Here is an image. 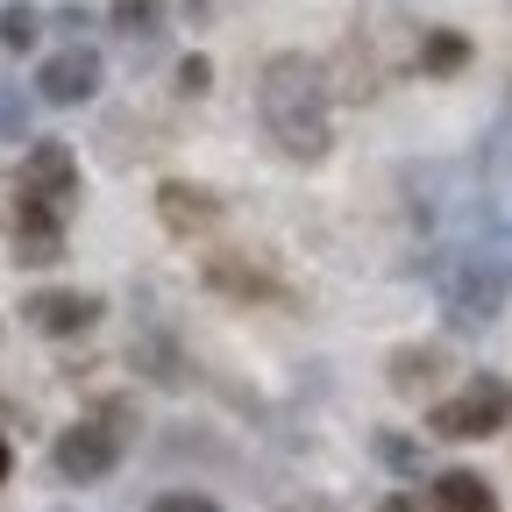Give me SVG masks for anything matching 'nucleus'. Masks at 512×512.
I'll use <instances>...</instances> for the list:
<instances>
[{
    "label": "nucleus",
    "mask_w": 512,
    "mask_h": 512,
    "mask_svg": "<svg viewBox=\"0 0 512 512\" xmlns=\"http://www.w3.org/2000/svg\"><path fill=\"white\" fill-rule=\"evenodd\" d=\"M100 292H29L22 299V320L36 335H86V328H100Z\"/></svg>",
    "instance_id": "nucleus-7"
},
{
    "label": "nucleus",
    "mask_w": 512,
    "mask_h": 512,
    "mask_svg": "<svg viewBox=\"0 0 512 512\" xmlns=\"http://www.w3.org/2000/svg\"><path fill=\"white\" fill-rule=\"evenodd\" d=\"M50 463H57L64 484H100V477L121 463V441H114L107 420H79V427H64V434L50 441Z\"/></svg>",
    "instance_id": "nucleus-4"
},
{
    "label": "nucleus",
    "mask_w": 512,
    "mask_h": 512,
    "mask_svg": "<svg viewBox=\"0 0 512 512\" xmlns=\"http://www.w3.org/2000/svg\"><path fill=\"white\" fill-rule=\"evenodd\" d=\"M29 136V93L0 79V143H22Z\"/></svg>",
    "instance_id": "nucleus-15"
},
{
    "label": "nucleus",
    "mask_w": 512,
    "mask_h": 512,
    "mask_svg": "<svg viewBox=\"0 0 512 512\" xmlns=\"http://www.w3.org/2000/svg\"><path fill=\"white\" fill-rule=\"evenodd\" d=\"M256 114H264L271 143L292 157V164H320L335 143V93H328V72L313 57L285 50L264 64V86H256Z\"/></svg>",
    "instance_id": "nucleus-1"
},
{
    "label": "nucleus",
    "mask_w": 512,
    "mask_h": 512,
    "mask_svg": "<svg viewBox=\"0 0 512 512\" xmlns=\"http://www.w3.org/2000/svg\"><path fill=\"white\" fill-rule=\"evenodd\" d=\"M207 79H214L207 57H185V64H178V93H207Z\"/></svg>",
    "instance_id": "nucleus-19"
},
{
    "label": "nucleus",
    "mask_w": 512,
    "mask_h": 512,
    "mask_svg": "<svg viewBox=\"0 0 512 512\" xmlns=\"http://www.w3.org/2000/svg\"><path fill=\"white\" fill-rule=\"evenodd\" d=\"M512 420V384L505 377H470L456 399H441L434 413H427V427L441 434V441H484V434H498Z\"/></svg>",
    "instance_id": "nucleus-3"
},
{
    "label": "nucleus",
    "mask_w": 512,
    "mask_h": 512,
    "mask_svg": "<svg viewBox=\"0 0 512 512\" xmlns=\"http://www.w3.org/2000/svg\"><path fill=\"white\" fill-rule=\"evenodd\" d=\"M463 64H470V36H456V29H434V36L420 43V72H434V79L463 72Z\"/></svg>",
    "instance_id": "nucleus-12"
},
{
    "label": "nucleus",
    "mask_w": 512,
    "mask_h": 512,
    "mask_svg": "<svg viewBox=\"0 0 512 512\" xmlns=\"http://www.w3.org/2000/svg\"><path fill=\"white\" fill-rule=\"evenodd\" d=\"M8 463H15V456H8V441H0V484H8Z\"/></svg>",
    "instance_id": "nucleus-22"
},
{
    "label": "nucleus",
    "mask_w": 512,
    "mask_h": 512,
    "mask_svg": "<svg viewBox=\"0 0 512 512\" xmlns=\"http://www.w3.org/2000/svg\"><path fill=\"white\" fill-rule=\"evenodd\" d=\"M157 214H164V228H171V235H200V228H214V221H221V200H214L207 185L171 178V185H157Z\"/></svg>",
    "instance_id": "nucleus-9"
},
{
    "label": "nucleus",
    "mask_w": 512,
    "mask_h": 512,
    "mask_svg": "<svg viewBox=\"0 0 512 512\" xmlns=\"http://www.w3.org/2000/svg\"><path fill=\"white\" fill-rule=\"evenodd\" d=\"M441 370H448V349H441V342H427V349H399V356H392V384H399V392H427Z\"/></svg>",
    "instance_id": "nucleus-11"
},
{
    "label": "nucleus",
    "mask_w": 512,
    "mask_h": 512,
    "mask_svg": "<svg viewBox=\"0 0 512 512\" xmlns=\"http://www.w3.org/2000/svg\"><path fill=\"white\" fill-rule=\"evenodd\" d=\"M207 285H214V292H249V299H264V292H271V278H256L249 264H235V256H221V264L207 271Z\"/></svg>",
    "instance_id": "nucleus-14"
},
{
    "label": "nucleus",
    "mask_w": 512,
    "mask_h": 512,
    "mask_svg": "<svg viewBox=\"0 0 512 512\" xmlns=\"http://www.w3.org/2000/svg\"><path fill=\"white\" fill-rule=\"evenodd\" d=\"M57 29H64V36H86V29H93V15L79 8V0H64V8H57Z\"/></svg>",
    "instance_id": "nucleus-20"
},
{
    "label": "nucleus",
    "mask_w": 512,
    "mask_h": 512,
    "mask_svg": "<svg viewBox=\"0 0 512 512\" xmlns=\"http://www.w3.org/2000/svg\"><path fill=\"white\" fill-rule=\"evenodd\" d=\"M434 285H441L456 328H484V320H498V306L512 292V235H477L470 249L441 256Z\"/></svg>",
    "instance_id": "nucleus-2"
},
{
    "label": "nucleus",
    "mask_w": 512,
    "mask_h": 512,
    "mask_svg": "<svg viewBox=\"0 0 512 512\" xmlns=\"http://www.w3.org/2000/svg\"><path fill=\"white\" fill-rule=\"evenodd\" d=\"M384 512H420V498H392V505H384Z\"/></svg>",
    "instance_id": "nucleus-21"
},
{
    "label": "nucleus",
    "mask_w": 512,
    "mask_h": 512,
    "mask_svg": "<svg viewBox=\"0 0 512 512\" xmlns=\"http://www.w3.org/2000/svg\"><path fill=\"white\" fill-rule=\"evenodd\" d=\"M150 512H221V505H214V498H200V491H164Z\"/></svg>",
    "instance_id": "nucleus-18"
},
{
    "label": "nucleus",
    "mask_w": 512,
    "mask_h": 512,
    "mask_svg": "<svg viewBox=\"0 0 512 512\" xmlns=\"http://www.w3.org/2000/svg\"><path fill=\"white\" fill-rule=\"evenodd\" d=\"M114 29H121L128 43H157V29H164V0H114Z\"/></svg>",
    "instance_id": "nucleus-13"
},
{
    "label": "nucleus",
    "mask_w": 512,
    "mask_h": 512,
    "mask_svg": "<svg viewBox=\"0 0 512 512\" xmlns=\"http://www.w3.org/2000/svg\"><path fill=\"white\" fill-rule=\"evenodd\" d=\"M93 93H100V50L72 43V50L43 57V72H36V100H50V107H79V100H93Z\"/></svg>",
    "instance_id": "nucleus-6"
},
{
    "label": "nucleus",
    "mask_w": 512,
    "mask_h": 512,
    "mask_svg": "<svg viewBox=\"0 0 512 512\" xmlns=\"http://www.w3.org/2000/svg\"><path fill=\"white\" fill-rule=\"evenodd\" d=\"M22 200H43L50 214L79 207V157L64 150V143H36L22 157Z\"/></svg>",
    "instance_id": "nucleus-5"
},
{
    "label": "nucleus",
    "mask_w": 512,
    "mask_h": 512,
    "mask_svg": "<svg viewBox=\"0 0 512 512\" xmlns=\"http://www.w3.org/2000/svg\"><path fill=\"white\" fill-rule=\"evenodd\" d=\"M427 505H434V512H498V491H491L477 470H441Z\"/></svg>",
    "instance_id": "nucleus-10"
},
{
    "label": "nucleus",
    "mask_w": 512,
    "mask_h": 512,
    "mask_svg": "<svg viewBox=\"0 0 512 512\" xmlns=\"http://www.w3.org/2000/svg\"><path fill=\"white\" fill-rule=\"evenodd\" d=\"M377 456L413 477V470H420V441H413V434H377Z\"/></svg>",
    "instance_id": "nucleus-17"
},
{
    "label": "nucleus",
    "mask_w": 512,
    "mask_h": 512,
    "mask_svg": "<svg viewBox=\"0 0 512 512\" xmlns=\"http://www.w3.org/2000/svg\"><path fill=\"white\" fill-rule=\"evenodd\" d=\"M36 43V15L29 8H0V50H29Z\"/></svg>",
    "instance_id": "nucleus-16"
},
{
    "label": "nucleus",
    "mask_w": 512,
    "mask_h": 512,
    "mask_svg": "<svg viewBox=\"0 0 512 512\" xmlns=\"http://www.w3.org/2000/svg\"><path fill=\"white\" fill-rule=\"evenodd\" d=\"M8 235H15V256H22V264H50V256L64 249V214H50L43 200H15Z\"/></svg>",
    "instance_id": "nucleus-8"
}]
</instances>
